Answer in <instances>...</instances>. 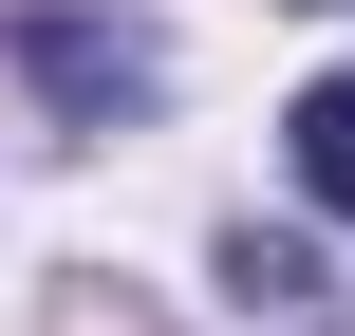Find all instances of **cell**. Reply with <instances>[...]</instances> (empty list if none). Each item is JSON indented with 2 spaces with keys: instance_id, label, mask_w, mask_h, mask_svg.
Instances as JSON below:
<instances>
[{
  "instance_id": "3",
  "label": "cell",
  "mask_w": 355,
  "mask_h": 336,
  "mask_svg": "<svg viewBox=\"0 0 355 336\" xmlns=\"http://www.w3.org/2000/svg\"><path fill=\"white\" fill-rule=\"evenodd\" d=\"M225 281H243V299H337V281H318V243H262V224L225 243Z\"/></svg>"
},
{
  "instance_id": "2",
  "label": "cell",
  "mask_w": 355,
  "mask_h": 336,
  "mask_svg": "<svg viewBox=\"0 0 355 336\" xmlns=\"http://www.w3.org/2000/svg\"><path fill=\"white\" fill-rule=\"evenodd\" d=\"M300 187L355 224V75H318V94H300Z\"/></svg>"
},
{
  "instance_id": "1",
  "label": "cell",
  "mask_w": 355,
  "mask_h": 336,
  "mask_svg": "<svg viewBox=\"0 0 355 336\" xmlns=\"http://www.w3.org/2000/svg\"><path fill=\"white\" fill-rule=\"evenodd\" d=\"M19 56H37L75 112H131V94H150V37H94V19H19Z\"/></svg>"
}]
</instances>
